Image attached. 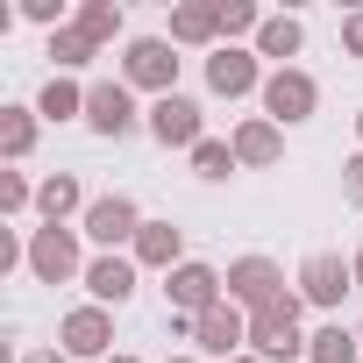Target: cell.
<instances>
[{
    "label": "cell",
    "mask_w": 363,
    "mask_h": 363,
    "mask_svg": "<svg viewBox=\"0 0 363 363\" xmlns=\"http://www.w3.org/2000/svg\"><path fill=\"white\" fill-rule=\"evenodd\" d=\"M86 235L79 228H57V221H43V228H29V278L36 285H72V278H86Z\"/></svg>",
    "instance_id": "1"
},
{
    "label": "cell",
    "mask_w": 363,
    "mask_h": 363,
    "mask_svg": "<svg viewBox=\"0 0 363 363\" xmlns=\"http://www.w3.org/2000/svg\"><path fill=\"white\" fill-rule=\"evenodd\" d=\"M121 86H135L150 100L178 93V43L171 36H128L121 43Z\"/></svg>",
    "instance_id": "2"
},
{
    "label": "cell",
    "mask_w": 363,
    "mask_h": 363,
    "mask_svg": "<svg viewBox=\"0 0 363 363\" xmlns=\"http://www.w3.org/2000/svg\"><path fill=\"white\" fill-rule=\"evenodd\" d=\"M299 320H306V299H299V292H285L278 306L250 313V356H264V363H292V356H306Z\"/></svg>",
    "instance_id": "3"
},
{
    "label": "cell",
    "mask_w": 363,
    "mask_h": 363,
    "mask_svg": "<svg viewBox=\"0 0 363 363\" xmlns=\"http://www.w3.org/2000/svg\"><path fill=\"white\" fill-rule=\"evenodd\" d=\"M264 114L278 121V128H292V121H313L320 114V79L306 72V65H271V79H264Z\"/></svg>",
    "instance_id": "4"
},
{
    "label": "cell",
    "mask_w": 363,
    "mask_h": 363,
    "mask_svg": "<svg viewBox=\"0 0 363 363\" xmlns=\"http://www.w3.org/2000/svg\"><path fill=\"white\" fill-rule=\"evenodd\" d=\"M86 128L107 135V143H121V135L150 128V107H135V86H121V79H93V86H86Z\"/></svg>",
    "instance_id": "5"
},
{
    "label": "cell",
    "mask_w": 363,
    "mask_h": 363,
    "mask_svg": "<svg viewBox=\"0 0 363 363\" xmlns=\"http://www.w3.org/2000/svg\"><path fill=\"white\" fill-rule=\"evenodd\" d=\"M143 207L128 200V193H100L93 207H86V221H79V235L100 250V257H114V250H135V235H143Z\"/></svg>",
    "instance_id": "6"
},
{
    "label": "cell",
    "mask_w": 363,
    "mask_h": 363,
    "mask_svg": "<svg viewBox=\"0 0 363 363\" xmlns=\"http://www.w3.org/2000/svg\"><path fill=\"white\" fill-rule=\"evenodd\" d=\"M57 349L72 356V363H107L114 356V313L107 306H72L65 320H57Z\"/></svg>",
    "instance_id": "7"
},
{
    "label": "cell",
    "mask_w": 363,
    "mask_h": 363,
    "mask_svg": "<svg viewBox=\"0 0 363 363\" xmlns=\"http://www.w3.org/2000/svg\"><path fill=\"white\" fill-rule=\"evenodd\" d=\"M164 299H171V313H186V320H200L207 306H221L228 299V271H214V264H200V257H186L171 278H164Z\"/></svg>",
    "instance_id": "8"
},
{
    "label": "cell",
    "mask_w": 363,
    "mask_h": 363,
    "mask_svg": "<svg viewBox=\"0 0 363 363\" xmlns=\"http://www.w3.org/2000/svg\"><path fill=\"white\" fill-rule=\"evenodd\" d=\"M292 285H299V299H306V306L335 313V306L356 292V271H349V257H342V250H313V257L299 264V278H292Z\"/></svg>",
    "instance_id": "9"
},
{
    "label": "cell",
    "mask_w": 363,
    "mask_h": 363,
    "mask_svg": "<svg viewBox=\"0 0 363 363\" xmlns=\"http://www.w3.org/2000/svg\"><path fill=\"white\" fill-rule=\"evenodd\" d=\"M193 349H200V356H214V363H235V356H250V313H242L235 299L207 306V313L193 320Z\"/></svg>",
    "instance_id": "10"
},
{
    "label": "cell",
    "mask_w": 363,
    "mask_h": 363,
    "mask_svg": "<svg viewBox=\"0 0 363 363\" xmlns=\"http://www.w3.org/2000/svg\"><path fill=\"white\" fill-rule=\"evenodd\" d=\"M150 135L164 143V150H200L207 143V114H200V100L193 93H164V100H150Z\"/></svg>",
    "instance_id": "11"
},
{
    "label": "cell",
    "mask_w": 363,
    "mask_h": 363,
    "mask_svg": "<svg viewBox=\"0 0 363 363\" xmlns=\"http://www.w3.org/2000/svg\"><path fill=\"white\" fill-rule=\"evenodd\" d=\"M264 57L257 50H242V43H221L214 57H207V93L214 100H250V93H264Z\"/></svg>",
    "instance_id": "12"
},
{
    "label": "cell",
    "mask_w": 363,
    "mask_h": 363,
    "mask_svg": "<svg viewBox=\"0 0 363 363\" xmlns=\"http://www.w3.org/2000/svg\"><path fill=\"white\" fill-rule=\"evenodd\" d=\"M228 299H235L242 313H264V306H278V299H285V271H278L271 257H257V250H250V257H235V264H228Z\"/></svg>",
    "instance_id": "13"
},
{
    "label": "cell",
    "mask_w": 363,
    "mask_h": 363,
    "mask_svg": "<svg viewBox=\"0 0 363 363\" xmlns=\"http://www.w3.org/2000/svg\"><path fill=\"white\" fill-rule=\"evenodd\" d=\"M135 278H143V264H135L128 250H114V257H93L79 285L93 292V306H107V313H114V306H128V299H135Z\"/></svg>",
    "instance_id": "14"
},
{
    "label": "cell",
    "mask_w": 363,
    "mask_h": 363,
    "mask_svg": "<svg viewBox=\"0 0 363 363\" xmlns=\"http://www.w3.org/2000/svg\"><path fill=\"white\" fill-rule=\"evenodd\" d=\"M171 43L178 50H221V0H178L171 8Z\"/></svg>",
    "instance_id": "15"
},
{
    "label": "cell",
    "mask_w": 363,
    "mask_h": 363,
    "mask_svg": "<svg viewBox=\"0 0 363 363\" xmlns=\"http://www.w3.org/2000/svg\"><path fill=\"white\" fill-rule=\"evenodd\" d=\"M228 143H235V164H242V171H271V164L285 157V128H278L271 114H242Z\"/></svg>",
    "instance_id": "16"
},
{
    "label": "cell",
    "mask_w": 363,
    "mask_h": 363,
    "mask_svg": "<svg viewBox=\"0 0 363 363\" xmlns=\"http://www.w3.org/2000/svg\"><path fill=\"white\" fill-rule=\"evenodd\" d=\"M86 207H93V200H86V186H79V171H50L43 186H36V214L57 221V228H79Z\"/></svg>",
    "instance_id": "17"
},
{
    "label": "cell",
    "mask_w": 363,
    "mask_h": 363,
    "mask_svg": "<svg viewBox=\"0 0 363 363\" xmlns=\"http://www.w3.org/2000/svg\"><path fill=\"white\" fill-rule=\"evenodd\" d=\"M143 271H178V264H186V228H171V221H143V235H135V250H128Z\"/></svg>",
    "instance_id": "18"
},
{
    "label": "cell",
    "mask_w": 363,
    "mask_h": 363,
    "mask_svg": "<svg viewBox=\"0 0 363 363\" xmlns=\"http://www.w3.org/2000/svg\"><path fill=\"white\" fill-rule=\"evenodd\" d=\"M299 50H306V22H299V15H264V29H257V57L292 65Z\"/></svg>",
    "instance_id": "19"
},
{
    "label": "cell",
    "mask_w": 363,
    "mask_h": 363,
    "mask_svg": "<svg viewBox=\"0 0 363 363\" xmlns=\"http://www.w3.org/2000/svg\"><path fill=\"white\" fill-rule=\"evenodd\" d=\"M36 114H43V121H86V86L65 79V72H50L43 93H36Z\"/></svg>",
    "instance_id": "20"
},
{
    "label": "cell",
    "mask_w": 363,
    "mask_h": 363,
    "mask_svg": "<svg viewBox=\"0 0 363 363\" xmlns=\"http://www.w3.org/2000/svg\"><path fill=\"white\" fill-rule=\"evenodd\" d=\"M36 135H43V114L36 107H0V157H8V164H22L36 150Z\"/></svg>",
    "instance_id": "21"
},
{
    "label": "cell",
    "mask_w": 363,
    "mask_h": 363,
    "mask_svg": "<svg viewBox=\"0 0 363 363\" xmlns=\"http://www.w3.org/2000/svg\"><path fill=\"white\" fill-rule=\"evenodd\" d=\"M306 363H363V342H356V328H342V320L313 328V335H306Z\"/></svg>",
    "instance_id": "22"
},
{
    "label": "cell",
    "mask_w": 363,
    "mask_h": 363,
    "mask_svg": "<svg viewBox=\"0 0 363 363\" xmlns=\"http://www.w3.org/2000/svg\"><path fill=\"white\" fill-rule=\"evenodd\" d=\"M72 29H86V36H93V43L107 50V43H114V36L128 29V15L114 8V0H79V15H72Z\"/></svg>",
    "instance_id": "23"
},
{
    "label": "cell",
    "mask_w": 363,
    "mask_h": 363,
    "mask_svg": "<svg viewBox=\"0 0 363 363\" xmlns=\"http://www.w3.org/2000/svg\"><path fill=\"white\" fill-rule=\"evenodd\" d=\"M50 57H57V72H65V79H72V72H86V65H93V57H100V43H93V36H86V29H72V22H65V29H57V36H50Z\"/></svg>",
    "instance_id": "24"
},
{
    "label": "cell",
    "mask_w": 363,
    "mask_h": 363,
    "mask_svg": "<svg viewBox=\"0 0 363 363\" xmlns=\"http://www.w3.org/2000/svg\"><path fill=\"white\" fill-rule=\"evenodd\" d=\"M193 171L207 178V186H221L228 171H242V164H235V143H228V135H207V143L193 150Z\"/></svg>",
    "instance_id": "25"
},
{
    "label": "cell",
    "mask_w": 363,
    "mask_h": 363,
    "mask_svg": "<svg viewBox=\"0 0 363 363\" xmlns=\"http://www.w3.org/2000/svg\"><path fill=\"white\" fill-rule=\"evenodd\" d=\"M29 207H36V186H29L22 171H0V214H8V221H22Z\"/></svg>",
    "instance_id": "26"
},
{
    "label": "cell",
    "mask_w": 363,
    "mask_h": 363,
    "mask_svg": "<svg viewBox=\"0 0 363 363\" xmlns=\"http://www.w3.org/2000/svg\"><path fill=\"white\" fill-rule=\"evenodd\" d=\"M264 29V8H250V0H221V36L235 43V36H257Z\"/></svg>",
    "instance_id": "27"
},
{
    "label": "cell",
    "mask_w": 363,
    "mask_h": 363,
    "mask_svg": "<svg viewBox=\"0 0 363 363\" xmlns=\"http://www.w3.org/2000/svg\"><path fill=\"white\" fill-rule=\"evenodd\" d=\"M22 22H36V29H65V0H22Z\"/></svg>",
    "instance_id": "28"
},
{
    "label": "cell",
    "mask_w": 363,
    "mask_h": 363,
    "mask_svg": "<svg viewBox=\"0 0 363 363\" xmlns=\"http://www.w3.org/2000/svg\"><path fill=\"white\" fill-rule=\"evenodd\" d=\"M342 200H349V207H363V150L342 164Z\"/></svg>",
    "instance_id": "29"
},
{
    "label": "cell",
    "mask_w": 363,
    "mask_h": 363,
    "mask_svg": "<svg viewBox=\"0 0 363 363\" xmlns=\"http://www.w3.org/2000/svg\"><path fill=\"white\" fill-rule=\"evenodd\" d=\"M342 50H349V57H363V8H349V15H342Z\"/></svg>",
    "instance_id": "30"
},
{
    "label": "cell",
    "mask_w": 363,
    "mask_h": 363,
    "mask_svg": "<svg viewBox=\"0 0 363 363\" xmlns=\"http://www.w3.org/2000/svg\"><path fill=\"white\" fill-rule=\"evenodd\" d=\"M22 363H72V356H65V349H29Z\"/></svg>",
    "instance_id": "31"
},
{
    "label": "cell",
    "mask_w": 363,
    "mask_h": 363,
    "mask_svg": "<svg viewBox=\"0 0 363 363\" xmlns=\"http://www.w3.org/2000/svg\"><path fill=\"white\" fill-rule=\"evenodd\" d=\"M349 271H356V292H363V250H349Z\"/></svg>",
    "instance_id": "32"
},
{
    "label": "cell",
    "mask_w": 363,
    "mask_h": 363,
    "mask_svg": "<svg viewBox=\"0 0 363 363\" xmlns=\"http://www.w3.org/2000/svg\"><path fill=\"white\" fill-rule=\"evenodd\" d=\"M107 363H143V356H128V349H114V356H107Z\"/></svg>",
    "instance_id": "33"
},
{
    "label": "cell",
    "mask_w": 363,
    "mask_h": 363,
    "mask_svg": "<svg viewBox=\"0 0 363 363\" xmlns=\"http://www.w3.org/2000/svg\"><path fill=\"white\" fill-rule=\"evenodd\" d=\"M164 363H207V356H164Z\"/></svg>",
    "instance_id": "34"
},
{
    "label": "cell",
    "mask_w": 363,
    "mask_h": 363,
    "mask_svg": "<svg viewBox=\"0 0 363 363\" xmlns=\"http://www.w3.org/2000/svg\"><path fill=\"white\" fill-rule=\"evenodd\" d=\"M356 150H363V107H356Z\"/></svg>",
    "instance_id": "35"
},
{
    "label": "cell",
    "mask_w": 363,
    "mask_h": 363,
    "mask_svg": "<svg viewBox=\"0 0 363 363\" xmlns=\"http://www.w3.org/2000/svg\"><path fill=\"white\" fill-rule=\"evenodd\" d=\"M235 363H264V356H235Z\"/></svg>",
    "instance_id": "36"
},
{
    "label": "cell",
    "mask_w": 363,
    "mask_h": 363,
    "mask_svg": "<svg viewBox=\"0 0 363 363\" xmlns=\"http://www.w3.org/2000/svg\"><path fill=\"white\" fill-rule=\"evenodd\" d=\"M356 342H363V320H356Z\"/></svg>",
    "instance_id": "37"
}]
</instances>
